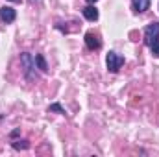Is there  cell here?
<instances>
[{
	"label": "cell",
	"instance_id": "6da1fadb",
	"mask_svg": "<svg viewBox=\"0 0 159 157\" xmlns=\"http://www.w3.org/2000/svg\"><path fill=\"white\" fill-rule=\"evenodd\" d=\"M106 63H107V69H109L111 72H119V69L124 65V57L119 56V54H115V52H109Z\"/></svg>",
	"mask_w": 159,
	"mask_h": 157
},
{
	"label": "cell",
	"instance_id": "7a4b0ae2",
	"mask_svg": "<svg viewBox=\"0 0 159 157\" xmlns=\"http://www.w3.org/2000/svg\"><path fill=\"white\" fill-rule=\"evenodd\" d=\"M157 37H159V22H152V24H148L146 30H144V43L150 46Z\"/></svg>",
	"mask_w": 159,
	"mask_h": 157
},
{
	"label": "cell",
	"instance_id": "3957f363",
	"mask_svg": "<svg viewBox=\"0 0 159 157\" xmlns=\"http://www.w3.org/2000/svg\"><path fill=\"white\" fill-rule=\"evenodd\" d=\"M15 17H17V13H15V9H13V7H7V6L0 7V19H2L6 24L13 22V20H15Z\"/></svg>",
	"mask_w": 159,
	"mask_h": 157
},
{
	"label": "cell",
	"instance_id": "277c9868",
	"mask_svg": "<svg viewBox=\"0 0 159 157\" xmlns=\"http://www.w3.org/2000/svg\"><path fill=\"white\" fill-rule=\"evenodd\" d=\"M20 61H22V65H24V72H26V76H28V78H32L30 70L35 67V59H32V56H30V54H22V56H20Z\"/></svg>",
	"mask_w": 159,
	"mask_h": 157
},
{
	"label": "cell",
	"instance_id": "5b68a950",
	"mask_svg": "<svg viewBox=\"0 0 159 157\" xmlns=\"http://www.w3.org/2000/svg\"><path fill=\"white\" fill-rule=\"evenodd\" d=\"M85 44H87L91 50H98L102 43H100V39H98L93 32H87V34H85Z\"/></svg>",
	"mask_w": 159,
	"mask_h": 157
},
{
	"label": "cell",
	"instance_id": "8992f818",
	"mask_svg": "<svg viewBox=\"0 0 159 157\" xmlns=\"http://www.w3.org/2000/svg\"><path fill=\"white\" fill-rule=\"evenodd\" d=\"M131 6L137 13H143L150 7V0H131Z\"/></svg>",
	"mask_w": 159,
	"mask_h": 157
},
{
	"label": "cell",
	"instance_id": "52a82bcc",
	"mask_svg": "<svg viewBox=\"0 0 159 157\" xmlns=\"http://www.w3.org/2000/svg\"><path fill=\"white\" fill-rule=\"evenodd\" d=\"M83 17L87 20H96L98 19V9L94 6H87V7H83Z\"/></svg>",
	"mask_w": 159,
	"mask_h": 157
},
{
	"label": "cell",
	"instance_id": "ba28073f",
	"mask_svg": "<svg viewBox=\"0 0 159 157\" xmlns=\"http://www.w3.org/2000/svg\"><path fill=\"white\" fill-rule=\"evenodd\" d=\"M35 63H37V67H39L43 72H46V70H48V67H46V61H44V57H43L41 54H37V56H35Z\"/></svg>",
	"mask_w": 159,
	"mask_h": 157
},
{
	"label": "cell",
	"instance_id": "9c48e42d",
	"mask_svg": "<svg viewBox=\"0 0 159 157\" xmlns=\"http://www.w3.org/2000/svg\"><path fill=\"white\" fill-rule=\"evenodd\" d=\"M48 111H50V113H59V115H63V113H65V109H63L59 104H52V105L48 107Z\"/></svg>",
	"mask_w": 159,
	"mask_h": 157
},
{
	"label": "cell",
	"instance_id": "30bf717a",
	"mask_svg": "<svg viewBox=\"0 0 159 157\" xmlns=\"http://www.w3.org/2000/svg\"><path fill=\"white\" fill-rule=\"evenodd\" d=\"M30 144H28V141H17V142H13V148L15 150H26Z\"/></svg>",
	"mask_w": 159,
	"mask_h": 157
},
{
	"label": "cell",
	"instance_id": "8fae6325",
	"mask_svg": "<svg viewBox=\"0 0 159 157\" xmlns=\"http://www.w3.org/2000/svg\"><path fill=\"white\" fill-rule=\"evenodd\" d=\"M150 48H152V54H154L156 57H159V41H154V43L150 44Z\"/></svg>",
	"mask_w": 159,
	"mask_h": 157
},
{
	"label": "cell",
	"instance_id": "7c38bea8",
	"mask_svg": "<svg viewBox=\"0 0 159 157\" xmlns=\"http://www.w3.org/2000/svg\"><path fill=\"white\" fill-rule=\"evenodd\" d=\"M9 2H19V0H9Z\"/></svg>",
	"mask_w": 159,
	"mask_h": 157
},
{
	"label": "cell",
	"instance_id": "4fadbf2b",
	"mask_svg": "<svg viewBox=\"0 0 159 157\" xmlns=\"http://www.w3.org/2000/svg\"><path fill=\"white\" fill-rule=\"evenodd\" d=\"M87 2H96V0H87Z\"/></svg>",
	"mask_w": 159,
	"mask_h": 157
}]
</instances>
